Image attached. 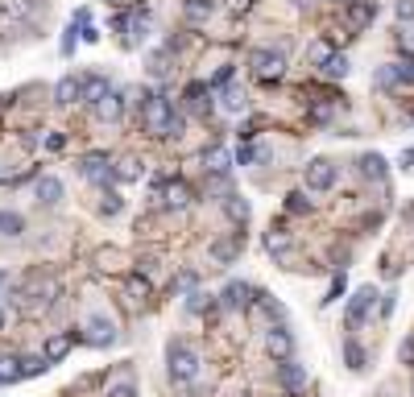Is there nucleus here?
Listing matches in <instances>:
<instances>
[{"mask_svg": "<svg viewBox=\"0 0 414 397\" xmlns=\"http://www.w3.org/2000/svg\"><path fill=\"white\" fill-rule=\"evenodd\" d=\"M203 369V360H199V352L187 344V339H174L170 348H166V373H170L174 385H191Z\"/></svg>", "mask_w": 414, "mask_h": 397, "instance_id": "nucleus-1", "label": "nucleus"}, {"mask_svg": "<svg viewBox=\"0 0 414 397\" xmlns=\"http://www.w3.org/2000/svg\"><path fill=\"white\" fill-rule=\"evenodd\" d=\"M178 116V104H174L170 95H149V104L141 108V124H146L153 137H170V120Z\"/></svg>", "mask_w": 414, "mask_h": 397, "instance_id": "nucleus-2", "label": "nucleus"}, {"mask_svg": "<svg viewBox=\"0 0 414 397\" xmlns=\"http://www.w3.org/2000/svg\"><path fill=\"white\" fill-rule=\"evenodd\" d=\"M336 162L332 158H311L307 162V170H303V187L311 190V195H323V190H332L336 187Z\"/></svg>", "mask_w": 414, "mask_h": 397, "instance_id": "nucleus-3", "label": "nucleus"}, {"mask_svg": "<svg viewBox=\"0 0 414 397\" xmlns=\"http://www.w3.org/2000/svg\"><path fill=\"white\" fill-rule=\"evenodd\" d=\"M249 62H253V75L261 83H278L286 75V50H253Z\"/></svg>", "mask_w": 414, "mask_h": 397, "instance_id": "nucleus-4", "label": "nucleus"}, {"mask_svg": "<svg viewBox=\"0 0 414 397\" xmlns=\"http://www.w3.org/2000/svg\"><path fill=\"white\" fill-rule=\"evenodd\" d=\"M377 298H381V294H377L373 285H361V290H356V294L348 298V306H344V323H348V327H361L369 315H373Z\"/></svg>", "mask_w": 414, "mask_h": 397, "instance_id": "nucleus-5", "label": "nucleus"}, {"mask_svg": "<svg viewBox=\"0 0 414 397\" xmlns=\"http://www.w3.org/2000/svg\"><path fill=\"white\" fill-rule=\"evenodd\" d=\"M273 381H278L286 393H303V389H307V364H298V360H278V364H273Z\"/></svg>", "mask_w": 414, "mask_h": 397, "instance_id": "nucleus-6", "label": "nucleus"}, {"mask_svg": "<svg viewBox=\"0 0 414 397\" xmlns=\"http://www.w3.org/2000/svg\"><path fill=\"white\" fill-rule=\"evenodd\" d=\"M266 352L273 356V360H294V335H290V327H273L269 323L266 327Z\"/></svg>", "mask_w": 414, "mask_h": 397, "instance_id": "nucleus-7", "label": "nucleus"}, {"mask_svg": "<svg viewBox=\"0 0 414 397\" xmlns=\"http://www.w3.org/2000/svg\"><path fill=\"white\" fill-rule=\"evenodd\" d=\"M253 298H257V290H253L249 281H228L224 294H219V306H228V310H249Z\"/></svg>", "mask_w": 414, "mask_h": 397, "instance_id": "nucleus-8", "label": "nucleus"}, {"mask_svg": "<svg viewBox=\"0 0 414 397\" xmlns=\"http://www.w3.org/2000/svg\"><path fill=\"white\" fill-rule=\"evenodd\" d=\"M62 195H67V187H62V178H54V174H42V178L33 183V199H38V207H58Z\"/></svg>", "mask_w": 414, "mask_h": 397, "instance_id": "nucleus-9", "label": "nucleus"}, {"mask_svg": "<svg viewBox=\"0 0 414 397\" xmlns=\"http://www.w3.org/2000/svg\"><path fill=\"white\" fill-rule=\"evenodd\" d=\"M83 331H87L83 339H87V344H96V348H108V344L116 339V323H112V319H104V315H92V319L83 323Z\"/></svg>", "mask_w": 414, "mask_h": 397, "instance_id": "nucleus-10", "label": "nucleus"}, {"mask_svg": "<svg viewBox=\"0 0 414 397\" xmlns=\"http://www.w3.org/2000/svg\"><path fill=\"white\" fill-rule=\"evenodd\" d=\"M108 92H112V87H108L104 75H79V104H92V108H96Z\"/></svg>", "mask_w": 414, "mask_h": 397, "instance_id": "nucleus-11", "label": "nucleus"}, {"mask_svg": "<svg viewBox=\"0 0 414 397\" xmlns=\"http://www.w3.org/2000/svg\"><path fill=\"white\" fill-rule=\"evenodd\" d=\"M79 174L92 178V183H108V178H112V162H108V153H87V158H79Z\"/></svg>", "mask_w": 414, "mask_h": 397, "instance_id": "nucleus-12", "label": "nucleus"}, {"mask_svg": "<svg viewBox=\"0 0 414 397\" xmlns=\"http://www.w3.org/2000/svg\"><path fill=\"white\" fill-rule=\"evenodd\" d=\"M241 249H244V232H236V236H228V240H216V244L207 249V257L216 261V265H232Z\"/></svg>", "mask_w": 414, "mask_h": 397, "instance_id": "nucleus-13", "label": "nucleus"}, {"mask_svg": "<svg viewBox=\"0 0 414 397\" xmlns=\"http://www.w3.org/2000/svg\"><path fill=\"white\" fill-rule=\"evenodd\" d=\"M75 339H83V335H79V331H58V335H50V339H46V348H42V356H46L50 364H58V360H62V356L71 352V344H75Z\"/></svg>", "mask_w": 414, "mask_h": 397, "instance_id": "nucleus-14", "label": "nucleus"}, {"mask_svg": "<svg viewBox=\"0 0 414 397\" xmlns=\"http://www.w3.org/2000/svg\"><path fill=\"white\" fill-rule=\"evenodd\" d=\"M348 25L352 29H365V25H373V17H377V4L373 0H348Z\"/></svg>", "mask_w": 414, "mask_h": 397, "instance_id": "nucleus-15", "label": "nucleus"}, {"mask_svg": "<svg viewBox=\"0 0 414 397\" xmlns=\"http://www.w3.org/2000/svg\"><path fill=\"white\" fill-rule=\"evenodd\" d=\"M183 99H187V108L199 112V116H207V112H212V87H207V83H191V87L183 92Z\"/></svg>", "mask_w": 414, "mask_h": 397, "instance_id": "nucleus-16", "label": "nucleus"}, {"mask_svg": "<svg viewBox=\"0 0 414 397\" xmlns=\"http://www.w3.org/2000/svg\"><path fill=\"white\" fill-rule=\"evenodd\" d=\"M124 104H129V99H124L121 92H108V95H104V99L96 104V116L108 120V124H116V120L124 116Z\"/></svg>", "mask_w": 414, "mask_h": 397, "instance_id": "nucleus-17", "label": "nucleus"}, {"mask_svg": "<svg viewBox=\"0 0 414 397\" xmlns=\"http://www.w3.org/2000/svg\"><path fill=\"white\" fill-rule=\"evenodd\" d=\"M203 165H207L212 174H228V170H232V153H228L224 145H207V149H203Z\"/></svg>", "mask_w": 414, "mask_h": 397, "instance_id": "nucleus-18", "label": "nucleus"}, {"mask_svg": "<svg viewBox=\"0 0 414 397\" xmlns=\"http://www.w3.org/2000/svg\"><path fill=\"white\" fill-rule=\"evenodd\" d=\"M54 104H62V108H67V104H79V79H75V75H62V79L54 83Z\"/></svg>", "mask_w": 414, "mask_h": 397, "instance_id": "nucleus-19", "label": "nucleus"}, {"mask_svg": "<svg viewBox=\"0 0 414 397\" xmlns=\"http://www.w3.org/2000/svg\"><path fill=\"white\" fill-rule=\"evenodd\" d=\"M356 170H361L365 178H373V183H386V158H381V153H365V158L356 162Z\"/></svg>", "mask_w": 414, "mask_h": 397, "instance_id": "nucleus-20", "label": "nucleus"}, {"mask_svg": "<svg viewBox=\"0 0 414 397\" xmlns=\"http://www.w3.org/2000/svg\"><path fill=\"white\" fill-rule=\"evenodd\" d=\"M183 13H187V21L203 25L212 13H216V0H183Z\"/></svg>", "mask_w": 414, "mask_h": 397, "instance_id": "nucleus-21", "label": "nucleus"}, {"mask_svg": "<svg viewBox=\"0 0 414 397\" xmlns=\"http://www.w3.org/2000/svg\"><path fill=\"white\" fill-rule=\"evenodd\" d=\"M141 170H146V165L137 162V158H121V162L112 165V178H116V183H137Z\"/></svg>", "mask_w": 414, "mask_h": 397, "instance_id": "nucleus-22", "label": "nucleus"}, {"mask_svg": "<svg viewBox=\"0 0 414 397\" xmlns=\"http://www.w3.org/2000/svg\"><path fill=\"white\" fill-rule=\"evenodd\" d=\"M219 108H224V112H232V116H241L244 108H249V95H244L241 87H224V99H219Z\"/></svg>", "mask_w": 414, "mask_h": 397, "instance_id": "nucleus-23", "label": "nucleus"}, {"mask_svg": "<svg viewBox=\"0 0 414 397\" xmlns=\"http://www.w3.org/2000/svg\"><path fill=\"white\" fill-rule=\"evenodd\" d=\"M390 67H393V79H398V87H414V54L398 58V62H390Z\"/></svg>", "mask_w": 414, "mask_h": 397, "instance_id": "nucleus-24", "label": "nucleus"}, {"mask_svg": "<svg viewBox=\"0 0 414 397\" xmlns=\"http://www.w3.org/2000/svg\"><path fill=\"white\" fill-rule=\"evenodd\" d=\"M187 203H191V187H187V183H170V187H166V207H187Z\"/></svg>", "mask_w": 414, "mask_h": 397, "instance_id": "nucleus-25", "label": "nucleus"}, {"mask_svg": "<svg viewBox=\"0 0 414 397\" xmlns=\"http://www.w3.org/2000/svg\"><path fill=\"white\" fill-rule=\"evenodd\" d=\"M25 232V219L17 215V211H4L0 215V236H9V240H17V236Z\"/></svg>", "mask_w": 414, "mask_h": 397, "instance_id": "nucleus-26", "label": "nucleus"}, {"mask_svg": "<svg viewBox=\"0 0 414 397\" xmlns=\"http://www.w3.org/2000/svg\"><path fill=\"white\" fill-rule=\"evenodd\" d=\"M13 381H21V360L0 356V385H13Z\"/></svg>", "mask_w": 414, "mask_h": 397, "instance_id": "nucleus-27", "label": "nucleus"}, {"mask_svg": "<svg viewBox=\"0 0 414 397\" xmlns=\"http://www.w3.org/2000/svg\"><path fill=\"white\" fill-rule=\"evenodd\" d=\"M121 211H124V199L116 195V190H104V199H99V215L112 219V215H121Z\"/></svg>", "mask_w": 414, "mask_h": 397, "instance_id": "nucleus-28", "label": "nucleus"}, {"mask_svg": "<svg viewBox=\"0 0 414 397\" xmlns=\"http://www.w3.org/2000/svg\"><path fill=\"white\" fill-rule=\"evenodd\" d=\"M224 211H228V215H232V219H249V203H244L241 195H224Z\"/></svg>", "mask_w": 414, "mask_h": 397, "instance_id": "nucleus-29", "label": "nucleus"}, {"mask_svg": "<svg viewBox=\"0 0 414 397\" xmlns=\"http://www.w3.org/2000/svg\"><path fill=\"white\" fill-rule=\"evenodd\" d=\"M344 360H348V369H352V373H361V369H365V352H361V344H352V339H348V344H344Z\"/></svg>", "mask_w": 414, "mask_h": 397, "instance_id": "nucleus-30", "label": "nucleus"}, {"mask_svg": "<svg viewBox=\"0 0 414 397\" xmlns=\"http://www.w3.org/2000/svg\"><path fill=\"white\" fill-rule=\"evenodd\" d=\"M323 75H327V79H344V75H348V58H344V54H332V58L323 62Z\"/></svg>", "mask_w": 414, "mask_h": 397, "instance_id": "nucleus-31", "label": "nucleus"}, {"mask_svg": "<svg viewBox=\"0 0 414 397\" xmlns=\"http://www.w3.org/2000/svg\"><path fill=\"white\" fill-rule=\"evenodd\" d=\"M46 369H50L46 356H25L21 360V376H38V373H46Z\"/></svg>", "mask_w": 414, "mask_h": 397, "instance_id": "nucleus-32", "label": "nucleus"}, {"mask_svg": "<svg viewBox=\"0 0 414 397\" xmlns=\"http://www.w3.org/2000/svg\"><path fill=\"white\" fill-rule=\"evenodd\" d=\"M149 75H153V79H166V75H170V58H166V50H158V54L149 58Z\"/></svg>", "mask_w": 414, "mask_h": 397, "instance_id": "nucleus-33", "label": "nucleus"}, {"mask_svg": "<svg viewBox=\"0 0 414 397\" xmlns=\"http://www.w3.org/2000/svg\"><path fill=\"white\" fill-rule=\"evenodd\" d=\"M4 9H9V17H29V13L38 9V0H9Z\"/></svg>", "mask_w": 414, "mask_h": 397, "instance_id": "nucleus-34", "label": "nucleus"}, {"mask_svg": "<svg viewBox=\"0 0 414 397\" xmlns=\"http://www.w3.org/2000/svg\"><path fill=\"white\" fill-rule=\"evenodd\" d=\"M373 83H377V87H386V92H393V87H398V79H393V67H377Z\"/></svg>", "mask_w": 414, "mask_h": 397, "instance_id": "nucleus-35", "label": "nucleus"}, {"mask_svg": "<svg viewBox=\"0 0 414 397\" xmlns=\"http://www.w3.org/2000/svg\"><path fill=\"white\" fill-rule=\"evenodd\" d=\"M104 397H137V385H133V381H116V385H108Z\"/></svg>", "mask_w": 414, "mask_h": 397, "instance_id": "nucleus-36", "label": "nucleus"}, {"mask_svg": "<svg viewBox=\"0 0 414 397\" xmlns=\"http://www.w3.org/2000/svg\"><path fill=\"white\" fill-rule=\"evenodd\" d=\"M327 58H332V46H327V42H315V46H311V62H315V67H323Z\"/></svg>", "mask_w": 414, "mask_h": 397, "instance_id": "nucleus-37", "label": "nucleus"}, {"mask_svg": "<svg viewBox=\"0 0 414 397\" xmlns=\"http://www.w3.org/2000/svg\"><path fill=\"white\" fill-rule=\"evenodd\" d=\"M266 244H269V253H286V244H290V240H286L282 232H269Z\"/></svg>", "mask_w": 414, "mask_h": 397, "instance_id": "nucleus-38", "label": "nucleus"}, {"mask_svg": "<svg viewBox=\"0 0 414 397\" xmlns=\"http://www.w3.org/2000/svg\"><path fill=\"white\" fill-rule=\"evenodd\" d=\"M393 13H398V21H414V0H398Z\"/></svg>", "mask_w": 414, "mask_h": 397, "instance_id": "nucleus-39", "label": "nucleus"}, {"mask_svg": "<svg viewBox=\"0 0 414 397\" xmlns=\"http://www.w3.org/2000/svg\"><path fill=\"white\" fill-rule=\"evenodd\" d=\"M228 83H232V67H219V70H216V79H212L207 87L216 92V87H228Z\"/></svg>", "mask_w": 414, "mask_h": 397, "instance_id": "nucleus-40", "label": "nucleus"}, {"mask_svg": "<svg viewBox=\"0 0 414 397\" xmlns=\"http://www.w3.org/2000/svg\"><path fill=\"white\" fill-rule=\"evenodd\" d=\"M257 162V149H253V145H241V149H236V165H253Z\"/></svg>", "mask_w": 414, "mask_h": 397, "instance_id": "nucleus-41", "label": "nucleus"}, {"mask_svg": "<svg viewBox=\"0 0 414 397\" xmlns=\"http://www.w3.org/2000/svg\"><path fill=\"white\" fill-rule=\"evenodd\" d=\"M146 38V21H129V46H137Z\"/></svg>", "mask_w": 414, "mask_h": 397, "instance_id": "nucleus-42", "label": "nucleus"}, {"mask_svg": "<svg viewBox=\"0 0 414 397\" xmlns=\"http://www.w3.org/2000/svg\"><path fill=\"white\" fill-rule=\"evenodd\" d=\"M344 290H348V281H344V273L336 281H332V290H327V298H323V303H336V298H340Z\"/></svg>", "mask_w": 414, "mask_h": 397, "instance_id": "nucleus-43", "label": "nucleus"}, {"mask_svg": "<svg viewBox=\"0 0 414 397\" xmlns=\"http://www.w3.org/2000/svg\"><path fill=\"white\" fill-rule=\"evenodd\" d=\"M286 207H290V211H311V199L294 190V195H290V203H286Z\"/></svg>", "mask_w": 414, "mask_h": 397, "instance_id": "nucleus-44", "label": "nucleus"}, {"mask_svg": "<svg viewBox=\"0 0 414 397\" xmlns=\"http://www.w3.org/2000/svg\"><path fill=\"white\" fill-rule=\"evenodd\" d=\"M178 290H195V273H191V269H187V273H178V281H174V294H178Z\"/></svg>", "mask_w": 414, "mask_h": 397, "instance_id": "nucleus-45", "label": "nucleus"}, {"mask_svg": "<svg viewBox=\"0 0 414 397\" xmlns=\"http://www.w3.org/2000/svg\"><path fill=\"white\" fill-rule=\"evenodd\" d=\"M46 149H50V153H58V149H67V137H62V133H50V137H46Z\"/></svg>", "mask_w": 414, "mask_h": 397, "instance_id": "nucleus-46", "label": "nucleus"}, {"mask_svg": "<svg viewBox=\"0 0 414 397\" xmlns=\"http://www.w3.org/2000/svg\"><path fill=\"white\" fill-rule=\"evenodd\" d=\"M398 42H402V50H414V25H406V29L398 33Z\"/></svg>", "mask_w": 414, "mask_h": 397, "instance_id": "nucleus-47", "label": "nucleus"}, {"mask_svg": "<svg viewBox=\"0 0 414 397\" xmlns=\"http://www.w3.org/2000/svg\"><path fill=\"white\" fill-rule=\"evenodd\" d=\"M129 290H133V294H141V298H146V294H149V281H137V278H133V281H129Z\"/></svg>", "mask_w": 414, "mask_h": 397, "instance_id": "nucleus-48", "label": "nucleus"}, {"mask_svg": "<svg viewBox=\"0 0 414 397\" xmlns=\"http://www.w3.org/2000/svg\"><path fill=\"white\" fill-rule=\"evenodd\" d=\"M71 50H75V25L67 29V38H62V54H71Z\"/></svg>", "mask_w": 414, "mask_h": 397, "instance_id": "nucleus-49", "label": "nucleus"}, {"mask_svg": "<svg viewBox=\"0 0 414 397\" xmlns=\"http://www.w3.org/2000/svg\"><path fill=\"white\" fill-rule=\"evenodd\" d=\"M402 360H406V364H414V339H406V344H402Z\"/></svg>", "mask_w": 414, "mask_h": 397, "instance_id": "nucleus-50", "label": "nucleus"}, {"mask_svg": "<svg viewBox=\"0 0 414 397\" xmlns=\"http://www.w3.org/2000/svg\"><path fill=\"white\" fill-rule=\"evenodd\" d=\"M402 165H414V149H402V158H398Z\"/></svg>", "mask_w": 414, "mask_h": 397, "instance_id": "nucleus-51", "label": "nucleus"}, {"mask_svg": "<svg viewBox=\"0 0 414 397\" xmlns=\"http://www.w3.org/2000/svg\"><path fill=\"white\" fill-rule=\"evenodd\" d=\"M0 323H4V310H0Z\"/></svg>", "mask_w": 414, "mask_h": 397, "instance_id": "nucleus-52", "label": "nucleus"}]
</instances>
